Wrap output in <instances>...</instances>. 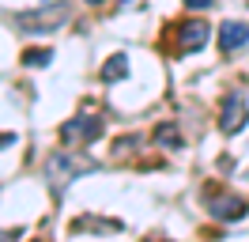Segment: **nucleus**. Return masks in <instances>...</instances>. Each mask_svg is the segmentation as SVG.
<instances>
[{
  "label": "nucleus",
  "instance_id": "nucleus-5",
  "mask_svg": "<svg viewBox=\"0 0 249 242\" xmlns=\"http://www.w3.org/2000/svg\"><path fill=\"white\" fill-rule=\"evenodd\" d=\"M208 23H200V19H189L185 27L178 30V42H181V49H185V53H196V49H204V45H208Z\"/></svg>",
  "mask_w": 249,
  "mask_h": 242
},
{
  "label": "nucleus",
  "instance_id": "nucleus-11",
  "mask_svg": "<svg viewBox=\"0 0 249 242\" xmlns=\"http://www.w3.org/2000/svg\"><path fill=\"white\" fill-rule=\"evenodd\" d=\"M215 0H185V8H193V12H204V8H212Z\"/></svg>",
  "mask_w": 249,
  "mask_h": 242
},
{
  "label": "nucleus",
  "instance_id": "nucleus-3",
  "mask_svg": "<svg viewBox=\"0 0 249 242\" xmlns=\"http://www.w3.org/2000/svg\"><path fill=\"white\" fill-rule=\"evenodd\" d=\"M249 121V106H246V95H238V91H227L223 95V102H219V129L227 136L242 133V125Z\"/></svg>",
  "mask_w": 249,
  "mask_h": 242
},
{
  "label": "nucleus",
  "instance_id": "nucleus-13",
  "mask_svg": "<svg viewBox=\"0 0 249 242\" xmlns=\"http://www.w3.org/2000/svg\"><path fill=\"white\" fill-rule=\"evenodd\" d=\"M87 4H102V0H87Z\"/></svg>",
  "mask_w": 249,
  "mask_h": 242
},
{
  "label": "nucleus",
  "instance_id": "nucleus-1",
  "mask_svg": "<svg viewBox=\"0 0 249 242\" xmlns=\"http://www.w3.org/2000/svg\"><path fill=\"white\" fill-rule=\"evenodd\" d=\"M91 170H98L94 159H83L76 151H53L46 159V182L53 189H64V185H72L79 174H91Z\"/></svg>",
  "mask_w": 249,
  "mask_h": 242
},
{
  "label": "nucleus",
  "instance_id": "nucleus-8",
  "mask_svg": "<svg viewBox=\"0 0 249 242\" xmlns=\"http://www.w3.org/2000/svg\"><path fill=\"white\" fill-rule=\"evenodd\" d=\"M124 76H128V57H124V53H113V57L102 64V80H106V83H117Z\"/></svg>",
  "mask_w": 249,
  "mask_h": 242
},
{
  "label": "nucleus",
  "instance_id": "nucleus-4",
  "mask_svg": "<svg viewBox=\"0 0 249 242\" xmlns=\"http://www.w3.org/2000/svg\"><path fill=\"white\" fill-rule=\"evenodd\" d=\"M64 144H94L98 136H102V121L98 118H72V121H64Z\"/></svg>",
  "mask_w": 249,
  "mask_h": 242
},
{
  "label": "nucleus",
  "instance_id": "nucleus-12",
  "mask_svg": "<svg viewBox=\"0 0 249 242\" xmlns=\"http://www.w3.org/2000/svg\"><path fill=\"white\" fill-rule=\"evenodd\" d=\"M0 144H16V136H12V133H4V136H0Z\"/></svg>",
  "mask_w": 249,
  "mask_h": 242
},
{
  "label": "nucleus",
  "instance_id": "nucleus-9",
  "mask_svg": "<svg viewBox=\"0 0 249 242\" xmlns=\"http://www.w3.org/2000/svg\"><path fill=\"white\" fill-rule=\"evenodd\" d=\"M155 144H162V148H181V144H185V136L178 133V125L166 121V125H159V129H155Z\"/></svg>",
  "mask_w": 249,
  "mask_h": 242
},
{
  "label": "nucleus",
  "instance_id": "nucleus-10",
  "mask_svg": "<svg viewBox=\"0 0 249 242\" xmlns=\"http://www.w3.org/2000/svg\"><path fill=\"white\" fill-rule=\"evenodd\" d=\"M49 60H53V49H27V53H23V64H27V68H46Z\"/></svg>",
  "mask_w": 249,
  "mask_h": 242
},
{
  "label": "nucleus",
  "instance_id": "nucleus-2",
  "mask_svg": "<svg viewBox=\"0 0 249 242\" xmlns=\"http://www.w3.org/2000/svg\"><path fill=\"white\" fill-rule=\"evenodd\" d=\"M68 23V4H42L34 12H23L19 15V27L23 30H38V34H49V30H61Z\"/></svg>",
  "mask_w": 249,
  "mask_h": 242
},
{
  "label": "nucleus",
  "instance_id": "nucleus-6",
  "mask_svg": "<svg viewBox=\"0 0 249 242\" xmlns=\"http://www.w3.org/2000/svg\"><path fill=\"white\" fill-rule=\"evenodd\" d=\"M219 45H223L227 53L249 45V27H246V23H238V19H227V23L219 27Z\"/></svg>",
  "mask_w": 249,
  "mask_h": 242
},
{
  "label": "nucleus",
  "instance_id": "nucleus-7",
  "mask_svg": "<svg viewBox=\"0 0 249 242\" xmlns=\"http://www.w3.org/2000/svg\"><path fill=\"white\" fill-rule=\"evenodd\" d=\"M212 216L223 220V223H231L238 216H246V201H242V197H215V201H212Z\"/></svg>",
  "mask_w": 249,
  "mask_h": 242
}]
</instances>
